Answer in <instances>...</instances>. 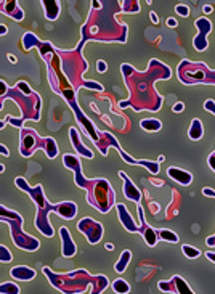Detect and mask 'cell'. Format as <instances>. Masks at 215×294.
Returning <instances> with one entry per match:
<instances>
[{"instance_id": "obj_31", "label": "cell", "mask_w": 215, "mask_h": 294, "mask_svg": "<svg viewBox=\"0 0 215 294\" xmlns=\"http://www.w3.org/2000/svg\"><path fill=\"white\" fill-rule=\"evenodd\" d=\"M204 109H206V111H209V113H212V114L215 116V101H214V100H206Z\"/></svg>"}, {"instance_id": "obj_20", "label": "cell", "mask_w": 215, "mask_h": 294, "mask_svg": "<svg viewBox=\"0 0 215 294\" xmlns=\"http://www.w3.org/2000/svg\"><path fill=\"white\" fill-rule=\"evenodd\" d=\"M42 5H44L47 20H50V21L58 20L60 11H61L60 2H57V0H44V2H42Z\"/></svg>"}, {"instance_id": "obj_14", "label": "cell", "mask_w": 215, "mask_h": 294, "mask_svg": "<svg viewBox=\"0 0 215 294\" xmlns=\"http://www.w3.org/2000/svg\"><path fill=\"white\" fill-rule=\"evenodd\" d=\"M167 175L183 187L191 185V182H193V175L189 174L188 170H183V169H178V167H169Z\"/></svg>"}, {"instance_id": "obj_25", "label": "cell", "mask_w": 215, "mask_h": 294, "mask_svg": "<svg viewBox=\"0 0 215 294\" xmlns=\"http://www.w3.org/2000/svg\"><path fill=\"white\" fill-rule=\"evenodd\" d=\"M0 294H20V286L11 281H5L0 285Z\"/></svg>"}, {"instance_id": "obj_27", "label": "cell", "mask_w": 215, "mask_h": 294, "mask_svg": "<svg viewBox=\"0 0 215 294\" xmlns=\"http://www.w3.org/2000/svg\"><path fill=\"white\" fill-rule=\"evenodd\" d=\"M108 288V278L103 277V275H96V281H95V290L92 294H100Z\"/></svg>"}, {"instance_id": "obj_38", "label": "cell", "mask_w": 215, "mask_h": 294, "mask_svg": "<svg viewBox=\"0 0 215 294\" xmlns=\"http://www.w3.org/2000/svg\"><path fill=\"white\" fill-rule=\"evenodd\" d=\"M0 153H2V155H3L5 158L10 156V151H8V148H7L5 145H0Z\"/></svg>"}, {"instance_id": "obj_39", "label": "cell", "mask_w": 215, "mask_h": 294, "mask_svg": "<svg viewBox=\"0 0 215 294\" xmlns=\"http://www.w3.org/2000/svg\"><path fill=\"white\" fill-rule=\"evenodd\" d=\"M206 244H207V246H215V235H212L211 238H207Z\"/></svg>"}, {"instance_id": "obj_16", "label": "cell", "mask_w": 215, "mask_h": 294, "mask_svg": "<svg viewBox=\"0 0 215 294\" xmlns=\"http://www.w3.org/2000/svg\"><path fill=\"white\" fill-rule=\"evenodd\" d=\"M69 135H71V142H72V145H74V148H76V151L79 153V155L89 158V159H93V153H92V151L87 148V146H84V143H82L81 137H79L76 127H71V129H69Z\"/></svg>"}, {"instance_id": "obj_4", "label": "cell", "mask_w": 215, "mask_h": 294, "mask_svg": "<svg viewBox=\"0 0 215 294\" xmlns=\"http://www.w3.org/2000/svg\"><path fill=\"white\" fill-rule=\"evenodd\" d=\"M21 85H23V90H24V95L23 94H20V89L18 87H11V89H8V92H7V95H5L3 98H0V108L3 106V103H5V100L7 98H13V100H16L18 101V105H20L21 108V111H23V116L20 119H13L11 116H7V122H10L11 126H15V127H23V124H24V121L26 119H31V114H29V111L26 109V106H29L32 111H35V113H39L40 114V105H42V101H40V98L37 97V94H34L32 90L29 89V85L24 82V81H21ZM0 127H5V124H2Z\"/></svg>"}, {"instance_id": "obj_22", "label": "cell", "mask_w": 215, "mask_h": 294, "mask_svg": "<svg viewBox=\"0 0 215 294\" xmlns=\"http://www.w3.org/2000/svg\"><path fill=\"white\" fill-rule=\"evenodd\" d=\"M130 259H132V253H130V251H128V249H125L124 253L121 254L119 261L116 262L114 270L118 272V273H124V272H125V268H127V265H128V262H130Z\"/></svg>"}, {"instance_id": "obj_7", "label": "cell", "mask_w": 215, "mask_h": 294, "mask_svg": "<svg viewBox=\"0 0 215 294\" xmlns=\"http://www.w3.org/2000/svg\"><path fill=\"white\" fill-rule=\"evenodd\" d=\"M178 79L183 84H215V71H212L204 63L182 61L178 65Z\"/></svg>"}, {"instance_id": "obj_45", "label": "cell", "mask_w": 215, "mask_h": 294, "mask_svg": "<svg viewBox=\"0 0 215 294\" xmlns=\"http://www.w3.org/2000/svg\"><path fill=\"white\" fill-rule=\"evenodd\" d=\"M106 249H108V251H113V249H114V246H113L111 243H108V244H106Z\"/></svg>"}, {"instance_id": "obj_5", "label": "cell", "mask_w": 215, "mask_h": 294, "mask_svg": "<svg viewBox=\"0 0 215 294\" xmlns=\"http://www.w3.org/2000/svg\"><path fill=\"white\" fill-rule=\"evenodd\" d=\"M0 219H2V222H5L10 227V231H11V241L20 249L23 251H29V253H32V251H37L40 248V243L39 240H35L34 236H31L28 233H24L23 231V217L20 216L18 212L15 211H10L7 209L5 206L0 207Z\"/></svg>"}, {"instance_id": "obj_35", "label": "cell", "mask_w": 215, "mask_h": 294, "mask_svg": "<svg viewBox=\"0 0 215 294\" xmlns=\"http://www.w3.org/2000/svg\"><path fill=\"white\" fill-rule=\"evenodd\" d=\"M172 109H174V113H182L183 109H185V105H183L182 101H178V103H175L174 108H172Z\"/></svg>"}, {"instance_id": "obj_9", "label": "cell", "mask_w": 215, "mask_h": 294, "mask_svg": "<svg viewBox=\"0 0 215 294\" xmlns=\"http://www.w3.org/2000/svg\"><path fill=\"white\" fill-rule=\"evenodd\" d=\"M194 26L198 28L199 33L194 37L193 45H194V48L198 52H204V50H207V47H209L207 35L212 31V23L209 21V18H198V20L194 21Z\"/></svg>"}, {"instance_id": "obj_29", "label": "cell", "mask_w": 215, "mask_h": 294, "mask_svg": "<svg viewBox=\"0 0 215 294\" xmlns=\"http://www.w3.org/2000/svg\"><path fill=\"white\" fill-rule=\"evenodd\" d=\"M13 261V254L10 253V249L7 246H0V262H3V264H8V262Z\"/></svg>"}, {"instance_id": "obj_43", "label": "cell", "mask_w": 215, "mask_h": 294, "mask_svg": "<svg viewBox=\"0 0 215 294\" xmlns=\"http://www.w3.org/2000/svg\"><path fill=\"white\" fill-rule=\"evenodd\" d=\"M202 11H204V13H206V15H209V13H212V7H211V5H206V7H204V8H202Z\"/></svg>"}, {"instance_id": "obj_21", "label": "cell", "mask_w": 215, "mask_h": 294, "mask_svg": "<svg viewBox=\"0 0 215 294\" xmlns=\"http://www.w3.org/2000/svg\"><path fill=\"white\" fill-rule=\"evenodd\" d=\"M202 135H204V127H202V122H201V119L194 118V119L191 121V126H189L188 137L196 142V140H201Z\"/></svg>"}, {"instance_id": "obj_40", "label": "cell", "mask_w": 215, "mask_h": 294, "mask_svg": "<svg viewBox=\"0 0 215 294\" xmlns=\"http://www.w3.org/2000/svg\"><path fill=\"white\" fill-rule=\"evenodd\" d=\"M150 16H151V21H153V23H156V24L159 23V18H157V15L154 13V11H151Z\"/></svg>"}, {"instance_id": "obj_26", "label": "cell", "mask_w": 215, "mask_h": 294, "mask_svg": "<svg viewBox=\"0 0 215 294\" xmlns=\"http://www.w3.org/2000/svg\"><path fill=\"white\" fill-rule=\"evenodd\" d=\"M157 235H159V240H164L169 243H178L177 233H174V231L170 230H157Z\"/></svg>"}, {"instance_id": "obj_2", "label": "cell", "mask_w": 215, "mask_h": 294, "mask_svg": "<svg viewBox=\"0 0 215 294\" xmlns=\"http://www.w3.org/2000/svg\"><path fill=\"white\" fill-rule=\"evenodd\" d=\"M63 164L66 167H69L74 170V180L77 183V187L85 188L89 192L87 196V203L90 206L96 207L100 212H108L114 206V192L108 180L104 179H93L87 180L82 175V167L81 161L74 155H64L63 156Z\"/></svg>"}, {"instance_id": "obj_18", "label": "cell", "mask_w": 215, "mask_h": 294, "mask_svg": "<svg viewBox=\"0 0 215 294\" xmlns=\"http://www.w3.org/2000/svg\"><path fill=\"white\" fill-rule=\"evenodd\" d=\"M140 233L143 235L146 244H148L150 248H154L156 243L159 240V235H157V230H154L153 227H150L148 224H141L140 225Z\"/></svg>"}, {"instance_id": "obj_36", "label": "cell", "mask_w": 215, "mask_h": 294, "mask_svg": "<svg viewBox=\"0 0 215 294\" xmlns=\"http://www.w3.org/2000/svg\"><path fill=\"white\" fill-rule=\"evenodd\" d=\"M165 24H167L169 28H177V20L175 18H167V21H165Z\"/></svg>"}, {"instance_id": "obj_37", "label": "cell", "mask_w": 215, "mask_h": 294, "mask_svg": "<svg viewBox=\"0 0 215 294\" xmlns=\"http://www.w3.org/2000/svg\"><path fill=\"white\" fill-rule=\"evenodd\" d=\"M209 166H211L215 170V151L212 153L211 156H209Z\"/></svg>"}, {"instance_id": "obj_3", "label": "cell", "mask_w": 215, "mask_h": 294, "mask_svg": "<svg viewBox=\"0 0 215 294\" xmlns=\"http://www.w3.org/2000/svg\"><path fill=\"white\" fill-rule=\"evenodd\" d=\"M44 273L47 275V278L50 280V283L57 288L58 291L64 294H81L84 291H87L89 285H93L96 281V277H92L85 270H76L72 273H53L48 267H44Z\"/></svg>"}, {"instance_id": "obj_41", "label": "cell", "mask_w": 215, "mask_h": 294, "mask_svg": "<svg viewBox=\"0 0 215 294\" xmlns=\"http://www.w3.org/2000/svg\"><path fill=\"white\" fill-rule=\"evenodd\" d=\"M7 33H8V28L5 26V24H2V26H0V34H2V35H7Z\"/></svg>"}, {"instance_id": "obj_6", "label": "cell", "mask_w": 215, "mask_h": 294, "mask_svg": "<svg viewBox=\"0 0 215 294\" xmlns=\"http://www.w3.org/2000/svg\"><path fill=\"white\" fill-rule=\"evenodd\" d=\"M37 148L45 150L47 156L50 159H55L58 156V146L53 138H42L34 129L24 127L21 131V146H20L21 156L24 158L32 156Z\"/></svg>"}, {"instance_id": "obj_44", "label": "cell", "mask_w": 215, "mask_h": 294, "mask_svg": "<svg viewBox=\"0 0 215 294\" xmlns=\"http://www.w3.org/2000/svg\"><path fill=\"white\" fill-rule=\"evenodd\" d=\"M7 57H8V60H10V63H16V61H18L15 55H11V53H8Z\"/></svg>"}, {"instance_id": "obj_12", "label": "cell", "mask_w": 215, "mask_h": 294, "mask_svg": "<svg viewBox=\"0 0 215 294\" xmlns=\"http://www.w3.org/2000/svg\"><path fill=\"white\" fill-rule=\"evenodd\" d=\"M60 236H61V253H63L64 257H72L76 256L77 253V248H76V243L72 241V236H71V231L66 229V227H61L60 229Z\"/></svg>"}, {"instance_id": "obj_28", "label": "cell", "mask_w": 215, "mask_h": 294, "mask_svg": "<svg viewBox=\"0 0 215 294\" xmlns=\"http://www.w3.org/2000/svg\"><path fill=\"white\" fill-rule=\"evenodd\" d=\"M182 251H183V254L188 257V259H196V257L201 256V251L198 248H194V246H189V244H183Z\"/></svg>"}, {"instance_id": "obj_24", "label": "cell", "mask_w": 215, "mask_h": 294, "mask_svg": "<svg viewBox=\"0 0 215 294\" xmlns=\"http://www.w3.org/2000/svg\"><path fill=\"white\" fill-rule=\"evenodd\" d=\"M113 290H114V293H118V294H128V293H130V285H128L125 280L118 278L113 283Z\"/></svg>"}, {"instance_id": "obj_23", "label": "cell", "mask_w": 215, "mask_h": 294, "mask_svg": "<svg viewBox=\"0 0 215 294\" xmlns=\"http://www.w3.org/2000/svg\"><path fill=\"white\" fill-rule=\"evenodd\" d=\"M140 127L146 132H157L162 129V124L159 119H143L140 122Z\"/></svg>"}, {"instance_id": "obj_15", "label": "cell", "mask_w": 215, "mask_h": 294, "mask_svg": "<svg viewBox=\"0 0 215 294\" xmlns=\"http://www.w3.org/2000/svg\"><path fill=\"white\" fill-rule=\"evenodd\" d=\"M118 151L121 153V156L124 158L125 163L135 164V166H143V167H146L151 174H154V175L159 174V163H156V161H137V159H133V158L128 156L127 153H125L124 150H122V148H118Z\"/></svg>"}, {"instance_id": "obj_30", "label": "cell", "mask_w": 215, "mask_h": 294, "mask_svg": "<svg viewBox=\"0 0 215 294\" xmlns=\"http://www.w3.org/2000/svg\"><path fill=\"white\" fill-rule=\"evenodd\" d=\"M175 11L178 15H182V16H189V7L188 5H185V3H178L177 7H175Z\"/></svg>"}, {"instance_id": "obj_1", "label": "cell", "mask_w": 215, "mask_h": 294, "mask_svg": "<svg viewBox=\"0 0 215 294\" xmlns=\"http://www.w3.org/2000/svg\"><path fill=\"white\" fill-rule=\"evenodd\" d=\"M15 185L23 190V192H26L31 199L34 201L35 206H37V216H35V229L44 236L47 238H52L55 230L52 224L48 222V214L55 212L58 214L60 217H63L66 220H71L76 217L77 214V206L74 203H71V201H66V203H60V204H50L47 201V198L44 196V188L42 185L37 187H29V183L23 179V177H18L15 179Z\"/></svg>"}, {"instance_id": "obj_8", "label": "cell", "mask_w": 215, "mask_h": 294, "mask_svg": "<svg viewBox=\"0 0 215 294\" xmlns=\"http://www.w3.org/2000/svg\"><path fill=\"white\" fill-rule=\"evenodd\" d=\"M77 230L87 236V241L90 244H96L101 241L103 236V225L100 222H96L92 217H84L81 222L77 224Z\"/></svg>"}, {"instance_id": "obj_17", "label": "cell", "mask_w": 215, "mask_h": 294, "mask_svg": "<svg viewBox=\"0 0 215 294\" xmlns=\"http://www.w3.org/2000/svg\"><path fill=\"white\" fill-rule=\"evenodd\" d=\"M10 275L13 277L15 280H20V281H31L35 278V270L34 268H31L28 265H18L15 268H11Z\"/></svg>"}, {"instance_id": "obj_34", "label": "cell", "mask_w": 215, "mask_h": 294, "mask_svg": "<svg viewBox=\"0 0 215 294\" xmlns=\"http://www.w3.org/2000/svg\"><path fill=\"white\" fill-rule=\"evenodd\" d=\"M202 195H204V196H209V198H214V199H215V190L209 188V187H206L204 190H202Z\"/></svg>"}, {"instance_id": "obj_13", "label": "cell", "mask_w": 215, "mask_h": 294, "mask_svg": "<svg viewBox=\"0 0 215 294\" xmlns=\"http://www.w3.org/2000/svg\"><path fill=\"white\" fill-rule=\"evenodd\" d=\"M119 177H121L122 180H124V195H125V198L135 201V203H137V206H138L140 201H141V193H140V190L133 185V182H132L130 179H128L125 172H119Z\"/></svg>"}, {"instance_id": "obj_10", "label": "cell", "mask_w": 215, "mask_h": 294, "mask_svg": "<svg viewBox=\"0 0 215 294\" xmlns=\"http://www.w3.org/2000/svg\"><path fill=\"white\" fill-rule=\"evenodd\" d=\"M159 290L164 293H175V294H194L191 288L182 277L175 275L170 281H159Z\"/></svg>"}, {"instance_id": "obj_32", "label": "cell", "mask_w": 215, "mask_h": 294, "mask_svg": "<svg viewBox=\"0 0 215 294\" xmlns=\"http://www.w3.org/2000/svg\"><path fill=\"white\" fill-rule=\"evenodd\" d=\"M96 69H98V72H101V74H103V72H106L108 65L104 63L103 60H100V61H98V63H96Z\"/></svg>"}, {"instance_id": "obj_33", "label": "cell", "mask_w": 215, "mask_h": 294, "mask_svg": "<svg viewBox=\"0 0 215 294\" xmlns=\"http://www.w3.org/2000/svg\"><path fill=\"white\" fill-rule=\"evenodd\" d=\"M7 92H8V87H7V82L5 81H0V98H3L5 95H7Z\"/></svg>"}, {"instance_id": "obj_42", "label": "cell", "mask_w": 215, "mask_h": 294, "mask_svg": "<svg viewBox=\"0 0 215 294\" xmlns=\"http://www.w3.org/2000/svg\"><path fill=\"white\" fill-rule=\"evenodd\" d=\"M92 5H93V10H100L101 8V2H98V0L92 2Z\"/></svg>"}, {"instance_id": "obj_19", "label": "cell", "mask_w": 215, "mask_h": 294, "mask_svg": "<svg viewBox=\"0 0 215 294\" xmlns=\"http://www.w3.org/2000/svg\"><path fill=\"white\" fill-rule=\"evenodd\" d=\"M0 5H3L2 11L5 15H8L11 20H16V21H21L23 20V10L18 7V2H2Z\"/></svg>"}, {"instance_id": "obj_11", "label": "cell", "mask_w": 215, "mask_h": 294, "mask_svg": "<svg viewBox=\"0 0 215 294\" xmlns=\"http://www.w3.org/2000/svg\"><path fill=\"white\" fill-rule=\"evenodd\" d=\"M116 207H118V216H119L121 224L124 225V229L127 231H130V233H137V231H140V224L135 222V219L130 216V212L127 211V207L122 203H118Z\"/></svg>"}]
</instances>
